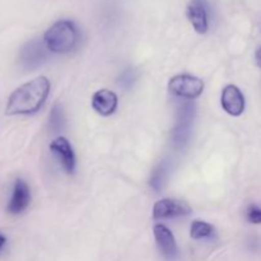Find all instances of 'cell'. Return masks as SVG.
I'll return each mask as SVG.
<instances>
[{
  "mask_svg": "<svg viewBox=\"0 0 261 261\" xmlns=\"http://www.w3.org/2000/svg\"><path fill=\"white\" fill-rule=\"evenodd\" d=\"M208 3L206 0H191L188 7V17L198 33H205L209 28Z\"/></svg>",
  "mask_w": 261,
  "mask_h": 261,
  "instance_id": "obj_8",
  "label": "cell"
},
{
  "mask_svg": "<svg viewBox=\"0 0 261 261\" xmlns=\"http://www.w3.org/2000/svg\"><path fill=\"white\" fill-rule=\"evenodd\" d=\"M45 42L38 40H32L25 43L19 54V63L27 70H33L42 65L47 59Z\"/></svg>",
  "mask_w": 261,
  "mask_h": 261,
  "instance_id": "obj_5",
  "label": "cell"
},
{
  "mask_svg": "<svg viewBox=\"0 0 261 261\" xmlns=\"http://www.w3.org/2000/svg\"><path fill=\"white\" fill-rule=\"evenodd\" d=\"M31 203V193L30 188L25 184V181L15 180L14 188H13L12 198L8 204V212L10 214H20L28 208Z\"/></svg>",
  "mask_w": 261,
  "mask_h": 261,
  "instance_id": "obj_9",
  "label": "cell"
},
{
  "mask_svg": "<svg viewBox=\"0 0 261 261\" xmlns=\"http://www.w3.org/2000/svg\"><path fill=\"white\" fill-rule=\"evenodd\" d=\"M222 107L231 116H240L245 110V97L239 87L229 84L222 92Z\"/></svg>",
  "mask_w": 261,
  "mask_h": 261,
  "instance_id": "obj_7",
  "label": "cell"
},
{
  "mask_svg": "<svg viewBox=\"0 0 261 261\" xmlns=\"http://www.w3.org/2000/svg\"><path fill=\"white\" fill-rule=\"evenodd\" d=\"M194 116H195V106L191 102H185L178 107L177 121L172 132L173 145L176 148H184L189 142L191 135Z\"/></svg>",
  "mask_w": 261,
  "mask_h": 261,
  "instance_id": "obj_3",
  "label": "cell"
},
{
  "mask_svg": "<svg viewBox=\"0 0 261 261\" xmlns=\"http://www.w3.org/2000/svg\"><path fill=\"white\" fill-rule=\"evenodd\" d=\"M5 242H7V237H5L4 234L0 233V251H2L3 247L5 246Z\"/></svg>",
  "mask_w": 261,
  "mask_h": 261,
  "instance_id": "obj_19",
  "label": "cell"
},
{
  "mask_svg": "<svg viewBox=\"0 0 261 261\" xmlns=\"http://www.w3.org/2000/svg\"><path fill=\"white\" fill-rule=\"evenodd\" d=\"M48 126L53 133H59L65 127V117H64V112L60 105H55L51 110L50 117H48Z\"/></svg>",
  "mask_w": 261,
  "mask_h": 261,
  "instance_id": "obj_13",
  "label": "cell"
},
{
  "mask_svg": "<svg viewBox=\"0 0 261 261\" xmlns=\"http://www.w3.org/2000/svg\"><path fill=\"white\" fill-rule=\"evenodd\" d=\"M191 208L185 201L172 200V199H162L157 201L153 206V218H175V217L188 216L190 214Z\"/></svg>",
  "mask_w": 261,
  "mask_h": 261,
  "instance_id": "obj_6",
  "label": "cell"
},
{
  "mask_svg": "<svg viewBox=\"0 0 261 261\" xmlns=\"http://www.w3.org/2000/svg\"><path fill=\"white\" fill-rule=\"evenodd\" d=\"M168 89L171 93L181 98L194 99L203 93L204 82L189 74H180L170 79Z\"/></svg>",
  "mask_w": 261,
  "mask_h": 261,
  "instance_id": "obj_4",
  "label": "cell"
},
{
  "mask_svg": "<svg viewBox=\"0 0 261 261\" xmlns=\"http://www.w3.org/2000/svg\"><path fill=\"white\" fill-rule=\"evenodd\" d=\"M247 219L254 224H261V208L257 205H251L247 211Z\"/></svg>",
  "mask_w": 261,
  "mask_h": 261,
  "instance_id": "obj_16",
  "label": "cell"
},
{
  "mask_svg": "<svg viewBox=\"0 0 261 261\" xmlns=\"http://www.w3.org/2000/svg\"><path fill=\"white\" fill-rule=\"evenodd\" d=\"M154 237L157 241L158 249L162 252L163 256L167 259H173L177 255V245H176L175 237L172 232L163 224L154 226Z\"/></svg>",
  "mask_w": 261,
  "mask_h": 261,
  "instance_id": "obj_11",
  "label": "cell"
},
{
  "mask_svg": "<svg viewBox=\"0 0 261 261\" xmlns=\"http://www.w3.org/2000/svg\"><path fill=\"white\" fill-rule=\"evenodd\" d=\"M255 59H256V64L261 68V47L257 48L256 55H255Z\"/></svg>",
  "mask_w": 261,
  "mask_h": 261,
  "instance_id": "obj_18",
  "label": "cell"
},
{
  "mask_svg": "<svg viewBox=\"0 0 261 261\" xmlns=\"http://www.w3.org/2000/svg\"><path fill=\"white\" fill-rule=\"evenodd\" d=\"M137 79V73L132 69H127L124 74L121 75V81H120V84H122L124 87H130Z\"/></svg>",
  "mask_w": 261,
  "mask_h": 261,
  "instance_id": "obj_17",
  "label": "cell"
},
{
  "mask_svg": "<svg viewBox=\"0 0 261 261\" xmlns=\"http://www.w3.org/2000/svg\"><path fill=\"white\" fill-rule=\"evenodd\" d=\"M50 149L55 153L61 161V165L68 173H74L75 171V155L73 148L68 139L64 137H59L50 144Z\"/></svg>",
  "mask_w": 261,
  "mask_h": 261,
  "instance_id": "obj_10",
  "label": "cell"
},
{
  "mask_svg": "<svg viewBox=\"0 0 261 261\" xmlns=\"http://www.w3.org/2000/svg\"><path fill=\"white\" fill-rule=\"evenodd\" d=\"M167 166L161 165L153 171L152 176H150V186L154 189L155 191L162 190L163 186H165L166 181H167Z\"/></svg>",
  "mask_w": 261,
  "mask_h": 261,
  "instance_id": "obj_15",
  "label": "cell"
},
{
  "mask_svg": "<svg viewBox=\"0 0 261 261\" xmlns=\"http://www.w3.org/2000/svg\"><path fill=\"white\" fill-rule=\"evenodd\" d=\"M50 82L46 76H38L23 84L10 94L8 99L7 115H28L38 111L47 99Z\"/></svg>",
  "mask_w": 261,
  "mask_h": 261,
  "instance_id": "obj_1",
  "label": "cell"
},
{
  "mask_svg": "<svg viewBox=\"0 0 261 261\" xmlns=\"http://www.w3.org/2000/svg\"><path fill=\"white\" fill-rule=\"evenodd\" d=\"M214 228L209 223L203 221H194L190 228V236L194 240L205 239V237H211L213 234Z\"/></svg>",
  "mask_w": 261,
  "mask_h": 261,
  "instance_id": "obj_14",
  "label": "cell"
},
{
  "mask_svg": "<svg viewBox=\"0 0 261 261\" xmlns=\"http://www.w3.org/2000/svg\"><path fill=\"white\" fill-rule=\"evenodd\" d=\"M117 102H119V99H117L116 93L109 91V89H101V91H97L93 94L92 106L99 115L109 116V115H112L116 111Z\"/></svg>",
  "mask_w": 261,
  "mask_h": 261,
  "instance_id": "obj_12",
  "label": "cell"
},
{
  "mask_svg": "<svg viewBox=\"0 0 261 261\" xmlns=\"http://www.w3.org/2000/svg\"><path fill=\"white\" fill-rule=\"evenodd\" d=\"M43 42L51 53H69L78 42V30L70 20H59L46 31Z\"/></svg>",
  "mask_w": 261,
  "mask_h": 261,
  "instance_id": "obj_2",
  "label": "cell"
}]
</instances>
